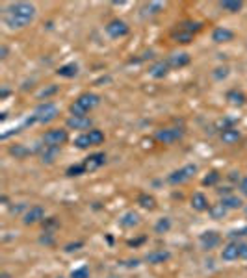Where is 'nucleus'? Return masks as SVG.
Instances as JSON below:
<instances>
[{"instance_id": "nucleus-21", "label": "nucleus", "mask_w": 247, "mask_h": 278, "mask_svg": "<svg viewBox=\"0 0 247 278\" xmlns=\"http://www.w3.org/2000/svg\"><path fill=\"white\" fill-rule=\"evenodd\" d=\"M169 258H171V254H169L168 251H152V253H149L145 256V260H147L149 264H152V266L164 264V262H168Z\"/></svg>"}, {"instance_id": "nucleus-18", "label": "nucleus", "mask_w": 247, "mask_h": 278, "mask_svg": "<svg viewBox=\"0 0 247 278\" xmlns=\"http://www.w3.org/2000/svg\"><path fill=\"white\" fill-rule=\"evenodd\" d=\"M39 152V158L43 163H52L56 160V156L60 154V149H54V147H46V145H41L36 149Z\"/></svg>"}, {"instance_id": "nucleus-4", "label": "nucleus", "mask_w": 247, "mask_h": 278, "mask_svg": "<svg viewBox=\"0 0 247 278\" xmlns=\"http://www.w3.org/2000/svg\"><path fill=\"white\" fill-rule=\"evenodd\" d=\"M221 260H225V262L247 260V243H242V241H230L228 245L223 247V251H221Z\"/></svg>"}, {"instance_id": "nucleus-37", "label": "nucleus", "mask_w": 247, "mask_h": 278, "mask_svg": "<svg viewBox=\"0 0 247 278\" xmlns=\"http://www.w3.org/2000/svg\"><path fill=\"white\" fill-rule=\"evenodd\" d=\"M232 124H234V119H221V121H218V128L223 132V130L227 128H232Z\"/></svg>"}, {"instance_id": "nucleus-10", "label": "nucleus", "mask_w": 247, "mask_h": 278, "mask_svg": "<svg viewBox=\"0 0 247 278\" xmlns=\"http://www.w3.org/2000/svg\"><path fill=\"white\" fill-rule=\"evenodd\" d=\"M199 243H201L204 251H212L221 243V236L216 230H206V232H202L199 236Z\"/></svg>"}, {"instance_id": "nucleus-41", "label": "nucleus", "mask_w": 247, "mask_h": 278, "mask_svg": "<svg viewBox=\"0 0 247 278\" xmlns=\"http://www.w3.org/2000/svg\"><path fill=\"white\" fill-rule=\"evenodd\" d=\"M0 52H2V56H0V58L4 59L8 56V48H6V46H2V50H0Z\"/></svg>"}, {"instance_id": "nucleus-35", "label": "nucleus", "mask_w": 247, "mask_h": 278, "mask_svg": "<svg viewBox=\"0 0 247 278\" xmlns=\"http://www.w3.org/2000/svg\"><path fill=\"white\" fill-rule=\"evenodd\" d=\"M86 173V167L82 163H78V165H71V167L67 169V175L69 176H78V175H84Z\"/></svg>"}, {"instance_id": "nucleus-15", "label": "nucleus", "mask_w": 247, "mask_h": 278, "mask_svg": "<svg viewBox=\"0 0 247 278\" xmlns=\"http://www.w3.org/2000/svg\"><path fill=\"white\" fill-rule=\"evenodd\" d=\"M169 63H168V59H160V61H154V63L150 65V69H149V74L152 78H156V80H160V78H166L168 76V72H169Z\"/></svg>"}, {"instance_id": "nucleus-2", "label": "nucleus", "mask_w": 247, "mask_h": 278, "mask_svg": "<svg viewBox=\"0 0 247 278\" xmlns=\"http://www.w3.org/2000/svg\"><path fill=\"white\" fill-rule=\"evenodd\" d=\"M100 104V97L95 93H82L74 102L69 106V113L74 117H86L93 108Z\"/></svg>"}, {"instance_id": "nucleus-29", "label": "nucleus", "mask_w": 247, "mask_h": 278, "mask_svg": "<svg viewBox=\"0 0 247 278\" xmlns=\"http://www.w3.org/2000/svg\"><path fill=\"white\" fill-rule=\"evenodd\" d=\"M10 154L15 156V158H19V160H22V158L32 154V150L26 149L24 145H13V147H10Z\"/></svg>"}, {"instance_id": "nucleus-6", "label": "nucleus", "mask_w": 247, "mask_h": 278, "mask_svg": "<svg viewBox=\"0 0 247 278\" xmlns=\"http://www.w3.org/2000/svg\"><path fill=\"white\" fill-rule=\"evenodd\" d=\"M69 141V134H67V130L64 128H52L48 132L43 134L41 137V143L46 145V147H54V149H60L62 145Z\"/></svg>"}, {"instance_id": "nucleus-16", "label": "nucleus", "mask_w": 247, "mask_h": 278, "mask_svg": "<svg viewBox=\"0 0 247 278\" xmlns=\"http://www.w3.org/2000/svg\"><path fill=\"white\" fill-rule=\"evenodd\" d=\"M190 204H192V208H194L195 212H208V208H210V202H208L206 195L199 193V191L192 195Z\"/></svg>"}, {"instance_id": "nucleus-5", "label": "nucleus", "mask_w": 247, "mask_h": 278, "mask_svg": "<svg viewBox=\"0 0 247 278\" xmlns=\"http://www.w3.org/2000/svg\"><path fill=\"white\" fill-rule=\"evenodd\" d=\"M104 143V132L100 130H90V132H84L74 139V145L78 149H90V147H97V145H102Z\"/></svg>"}, {"instance_id": "nucleus-17", "label": "nucleus", "mask_w": 247, "mask_h": 278, "mask_svg": "<svg viewBox=\"0 0 247 278\" xmlns=\"http://www.w3.org/2000/svg\"><path fill=\"white\" fill-rule=\"evenodd\" d=\"M234 39V32L232 30H228V28H214V32H212V41L214 43H228V41H232Z\"/></svg>"}, {"instance_id": "nucleus-24", "label": "nucleus", "mask_w": 247, "mask_h": 278, "mask_svg": "<svg viewBox=\"0 0 247 278\" xmlns=\"http://www.w3.org/2000/svg\"><path fill=\"white\" fill-rule=\"evenodd\" d=\"M220 7L228 13H238L244 7V2H240V0H223V2H220Z\"/></svg>"}, {"instance_id": "nucleus-26", "label": "nucleus", "mask_w": 247, "mask_h": 278, "mask_svg": "<svg viewBox=\"0 0 247 278\" xmlns=\"http://www.w3.org/2000/svg\"><path fill=\"white\" fill-rule=\"evenodd\" d=\"M138 204L143 208V210H154L156 208V199L152 195H147V193H142L138 197Z\"/></svg>"}, {"instance_id": "nucleus-19", "label": "nucleus", "mask_w": 247, "mask_h": 278, "mask_svg": "<svg viewBox=\"0 0 247 278\" xmlns=\"http://www.w3.org/2000/svg\"><path fill=\"white\" fill-rule=\"evenodd\" d=\"M220 139L225 143V145H234V143H238L242 139V134H240V130H236L232 126V128L223 130L220 134Z\"/></svg>"}, {"instance_id": "nucleus-34", "label": "nucleus", "mask_w": 247, "mask_h": 278, "mask_svg": "<svg viewBox=\"0 0 247 278\" xmlns=\"http://www.w3.org/2000/svg\"><path fill=\"white\" fill-rule=\"evenodd\" d=\"M71 278H90V269L88 267H78L74 271H71Z\"/></svg>"}, {"instance_id": "nucleus-39", "label": "nucleus", "mask_w": 247, "mask_h": 278, "mask_svg": "<svg viewBox=\"0 0 247 278\" xmlns=\"http://www.w3.org/2000/svg\"><path fill=\"white\" fill-rule=\"evenodd\" d=\"M238 189H240V193L244 195V197H247V176L240 180V186H238Z\"/></svg>"}, {"instance_id": "nucleus-40", "label": "nucleus", "mask_w": 247, "mask_h": 278, "mask_svg": "<svg viewBox=\"0 0 247 278\" xmlns=\"http://www.w3.org/2000/svg\"><path fill=\"white\" fill-rule=\"evenodd\" d=\"M228 178H230L232 182L240 180V173H230V175H228Z\"/></svg>"}, {"instance_id": "nucleus-38", "label": "nucleus", "mask_w": 247, "mask_h": 278, "mask_svg": "<svg viewBox=\"0 0 247 278\" xmlns=\"http://www.w3.org/2000/svg\"><path fill=\"white\" fill-rule=\"evenodd\" d=\"M240 236H247V227L240 228V230H230V232H228V238H240Z\"/></svg>"}, {"instance_id": "nucleus-31", "label": "nucleus", "mask_w": 247, "mask_h": 278, "mask_svg": "<svg viewBox=\"0 0 247 278\" xmlns=\"http://www.w3.org/2000/svg\"><path fill=\"white\" fill-rule=\"evenodd\" d=\"M169 228H171V219H169V217H162V219L154 225V232L156 234H166Z\"/></svg>"}, {"instance_id": "nucleus-11", "label": "nucleus", "mask_w": 247, "mask_h": 278, "mask_svg": "<svg viewBox=\"0 0 247 278\" xmlns=\"http://www.w3.org/2000/svg\"><path fill=\"white\" fill-rule=\"evenodd\" d=\"M45 219V208L43 206H32L24 215H22V223L26 227H32V225H38L41 221Z\"/></svg>"}, {"instance_id": "nucleus-33", "label": "nucleus", "mask_w": 247, "mask_h": 278, "mask_svg": "<svg viewBox=\"0 0 247 278\" xmlns=\"http://www.w3.org/2000/svg\"><path fill=\"white\" fill-rule=\"evenodd\" d=\"M220 178H221V175L218 173V171H210V173H208V176H204V178H202V186H214V184L220 180Z\"/></svg>"}, {"instance_id": "nucleus-30", "label": "nucleus", "mask_w": 247, "mask_h": 278, "mask_svg": "<svg viewBox=\"0 0 247 278\" xmlns=\"http://www.w3.org/2000/svg\"><path fill=\"white\" fill-rule=\"evenodd\" d=\"M178 28H182V30H186V32H190L192 35H194L195 32H199V30H201L202 24L201 22H194V20H184Z\"/></svg>"}, {"instance_id": "nucleus-14", "label": "nucleus", "mask_w": 247, "mask_h": 278, "mask_svg": "<svg viewBox=\"0 0 247 278\" xmlns=\"http://www.w3.org/2000/svg\"><path fill=\"white\" fill-rule=\"evenodd\" d=\"M93 121H91V117H74L71 115L67 119V128H72V130H90Z\"/></svg>"}, {"instance_id": "nucleus-28", "label": "nucleus", "mask_w": 247, "mask_h": 278, "mask_svg": "<svg viewBox=\"0 0 247 278\" xmlns=\"http://www.w3.org/2000/svg\"><path fill=\"white\" fill-rule=\"evenodd\" d=\"M171 37L175 39V43H182V45H188V43H192V39H194V35L190 32H186V30H182V28H178L176 32H173V35Z\"/></svg>"}, {"instance_id": "nucleus-7", "label": "nucleus", "mask_w": 247, "mask_h": 278, "mask_svg": "<svg viewBox=\"0 0 247 278\" xmlns=\"http://www.w3.org/2000/svg\"><path fill=\"white\" fill-rule=\"evenodd\" d=\"M195 173H197V165H192V163H190V165H184V167L173 171V173L168 176V182L171 186H180L184 182H188L190 178H194Z\"/></svg>"}, {"instance_id": "nucleus-13", "label": "nucleus", "mask_w": 247, "mask_h": 278, "mask_svg": "<svg viewBox=\"0 0 247 278\" xmlns=\"http://www.w3.org/2000/svg\"><path fill=\"white\" fill-rule=\"evenodd\" d=\"M192 61L188 52H175V54H171L168 58V63L171 69H182V67H186V65Z\"/></svg>"}, {"instance_id": "nucleus-25", "label": "nucleus", "mask_w": 247, "mask_h": 278, "mask_svg": "<svg viewBox=\"0 0 247 278\" xmlns=\"http://www.w3.org/2000/svg\"><path fill=\"white\" fill-rule=\"evenodd\" d=\"M227 100L232 104V106H244V104H246V95L238 89H230L227 93Z\"/></svg>"}, {"instance_id": "nucleus-27", "label": "nucleus", "mask_w": 247, "mask_h": 278, "mask_svg": "<svg viewBox=\"0 0 247 278\" xmlns=\"http://www.w3.org/2000/svg\"><path fill=\"white\" fill-rule=\"evenodd\" d=\"M220 202H223L228 210H238V208L244 206V202H242L240 197H236V195H227V197H223Z\"/></svg>"}, {"instance_id": "nucleus-9", "label": "nucleus", "mask_w": 247, "mask_h": 278, "mask_svg": "<svg viewBox=\"0 0 247 278\" xmlns=\"http://www.w3.org/2000/svg\"><path fill=\"white\" fill-rule=\"evenodd\" d=\"M130 28L128 24L121 19H112L108 24H106V33L110 35L112 39H121L124 35H128Z\"/></svg>"}, {"instance_id": "nucleus-36", "label": "nucleus", "mask_w": 247, "mask_h": 278, "mask_svg": "<svg viewBox=\"0 0 247 278\" xmlns=\"http://www.w3.org/2000/svg\"><path fill=\"white\" fill-rule=\"evenodd\" d=\"M54 93H58V85H50V87H46V89H43L41 93H39V98H48L50 95H54Z\"/></svg>"}, {"instance_id": "nucleus-32", "label": "nucleus", "mask_w": 247, "mask_h": 278, "mask_svg": "<svg viewBox=\"0 0 247 278\" xmlns=\"http://www.w3.org/2000/svg\"><path fill=\"white\" fill-rule=\"evenodd\" d=\"M228 76V67H216L214 71H212V78L221 82V80H225Z\"/></svg>"}, {"instance_id": "nucleus-22", "label": "nucleus", "mask_w": 247, "mask_h": 278, "mask_svg": "<svg viewBox=\"0 0 247 278\" xmlns=\"http://www.w3.org/2000/svg\"><path fill=\"white\" fill-rule=\"evenodd\" d=\"M119 225L123 228H134L140 225V214L138 212H126V214L119 219Z\"/></svg>"}, {"instance_id": "nucleus-43", "label": "nucleus", "mask_w": 247, "mask_h": 278, "mask_svg": "<svg viewBox=\"0 0 247 278\" xmlns=\"http://www.w3.org/2000/svg\"><path fill=\"white\" fill-rule=\"evenodd\" d=\"M60 278H64V277H60Z\"/></svg>"}, {"instance_id": "nucleus-3", "label": "nucleus", "mask_w": 247, "mask_h": 278, "mask_svg": "<svg viewBox=\"0 0 247 278\" xmlns=\"http://www.w3.org/2000/svg\"><path fill=\"white\" fill-rule=\"evenodd\" d=\"M58 115H60V108L54 102H41L32 113L36 123H41V124L52 123L54 119H58Z\"/></svg>"}, {"instance_id": "nucleus-20", "label": "nucleus", "mask_w": 247, "mask_h": 278, "mask_svg": "<svg viewBox=\"0 0 247 278\" xmlns=\"http://www.w3.org/2000/svg\"><path fill=\"white\" fill-rule=\"evenodd\" d=\"M227 214H228V208L225 206L223 202L210 204V208H208V215L214 221H220V219H223V217H227Z\"/></svg>"}, {"instance_id": "nucleus-23", "label": "nucleus", "mask_w": 247, "mask_h": 278, "mask_svg": "<svg viewBox=\"0 0 247 278\" xmlns=\"http://www.w3.org/2000/svg\"><path fill=\"white\" fill-rule=\"evenodd\" d=\"M56 74L62 78H74L78 74V65L76 63H65L62 65L58 71H56Z\"/></svg>"}, {"instance_id": "nucleus-8", "label": "nucleus", "mask_w": 247, "mask_h": 278, "mask_svg": "<svg viewBox=\"0 0 247 278\" xmlns=\"http://www.w3.org/2000/svg\"><path fill=\"white\" fill-rule=\"evenodd\" d=\"M184 137V130L182 128H160L156 130L154 139L162 145H173V143L180 141Z\"/></svg>"}, {"instance_id": "nucleus-1", "label": "nucleus", "mask_w": 247, "mask_h": 278, "mask_svg": "<svg viewBox=\"0 0 247 278\" xmlns=\"http://www.w3.org/2000/svg\"><path fill=\"white\" fill-rule=\"evenodd\" d=\"M36 19V6L30 2H13L4 9V24L12 30L26 28Z\"/></svg>"}, {"instance_id": "nucleus-42", "label": "nucleus", "mask_w": 247, "mask_h": 278, "mask_svg": "<svg viewBox=\"0 0 247 278\" xmlns=\"http://www.w3.org/2000/svg\"><path fill=\"white\" fill-rule=\"evenodd\" d=\"M108 278H119V277H108Z\"/></svg>"}, {"instance_id": "nucleus-12", "label": "nucleus", "mask_w": 247, "mask_h": 278, "mask_svg": "<svg viewBox=\"0 0 247 278\" xmlns=\"http://www.w3.org/2000/svg\"><path fill=\"white\" fill-rule=\"evenodd\" d=\"M104 163H106V154L104 152H95V154L88 156L82 162V165L86 167V173H88V171H97L98 167H102Z\"/></svg>"}]
</instances>
